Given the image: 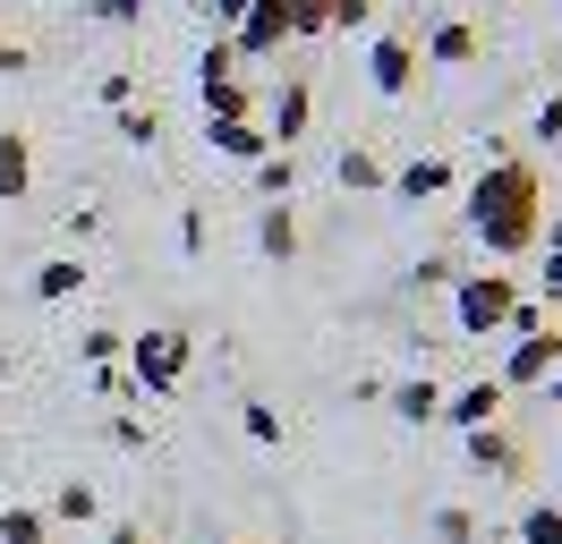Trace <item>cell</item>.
I'll return each instance as SVG.
<instances>
[{
	"mask_svg": "<svg viewBox=\"0 0 562 544\" xmlns=\"http://www.w3.org/2000/svg\"><path fill=\"white\" fill-rule=\"evenodd\" d=\"M554 77H562V43H554Z\"/></svg>",
	"mask_w": 562,
	"mask_h": 544,
	"instance_id": "obj_37",
	"label": "cell"
},
{
	"mask_svg": "<svg viewBox=\"0 0 562 544\" xmlns=\"http://www.w3.org/2000/svg\"><path fill=\"white\" fill-rule=\"evenodd\" d=\"M205 544H239V536H205Z\"/></svg>",
	"mask_w": 562,
	"mask_h": 544,
	"instance_id": "obj_38",
	"label": "cell"
},
{
	"mask_svg": "<svg viewBox=\"0 0 562 544\" xmlns=\"http://www.w3.org/2000/svg\"><path fill=\"white\" fill-rule=\"evenodd\" d=\"M426 528H435V544H477V510L443 502V510H435V519H426Z\"/></svg>",
	"mask_w": 562,
	"mask_h": 544,
	"instance_id": "obj_22",
	"label": "cell"
},
{
	"mask_svg": "<svg viewBox=\"0 0 562 544\" xmlns=\"http://www.w3.org/2000/svg\"><path fill=\"white\" fill-rule=\"evenodd\" d=\"M120 136H128V145H154V136H162V111H154V102H128V111H120Z\"/></svg>",
	"mask_w": 562,
	"mask_h": 544,
	"instance_id": "obj_25",
	"label": "cell"
},
{
	"mask_svg": "<svg viewBox=\"0 0 562 544\" xmlns=\"http://www.w3.org/2000/svg\"><path fill=\"white\" fill-rule=\"evenodd\" d=\"M503 408H512V392L503 383H460V392H443V408H435V426H460V434H477V426H503Z\"/></svg>",
	"mask_w": 562,
	"mask_h": 544,
	"instance_id": "obj_6",
	"label": "cell"
},
{
	"mask_svg": "<svg viewBox=\"0 0 562 544\" xmlns=\"http://www.w3.org/2000/svg\"><path fill=\"white\" fill-rule=\"evenodd\" d=\"M43 519H69V528H86V519H94V485H86V476H60V494H52V510H43Z\"/></svg>",
	"mask_w": 562,
	"mask_h": 544,
	"instance_id": "obj_20",
	"label": "cell"
},
{
	"mask_svg": "<svg viewBox=\"0 0 562 544\" xmlns=\"http://www.w3.org/2000/svg\"><path fill=\"white\" fill-rule=\"evenodd\" d=\"M0 374H9V349H0Z\"/></svg>",
	"mask_w": 562,
	"mask_h": 544,
	"instance_id": "obj_39",
	"label": "cell"
},
{
	"mask_svg": "<svg viewBox=\"0 0 562 544\" xmlns=\"http://www.w3.org/2000/svg\"><path fill=\"white\" fill-rule=\"evenodd\" d=\"M546 298H562V256H546Z\"/></svg>",
	"mask_w": 562,
	"mask_h": 544,
	"instance_id": "obj_35",
	"label": "cell"
},
{
	"mask_svg": "<svg viewBox=\"0 0 562 544\" xmlns=\"http://www.w3.org/2000/svg\"><path fill=\"white\" fill-rule=\"evenodd\" d=\"M307 120H316V86H307V77H290V86H281L273 94V154H290V145H299V136H307Z\"/></svg>",
	"mask_w": 562,
	"mask_h": 544,
	"instance_id": "obj_7",
	"label": "cell"
},
{
	"mask_svg": "<svg viewBox=\"0 0 562 544\" xmlns=\"http://www.w3.org/2000/svg\"><path fill=\"white\" fill-rule=\"evenodd\" d=\"M520 544H562V502H528L520 510Z\"/></svg>",
	"mask_w": 562,
	"mask_h": 544,
	"instance_id": "obj_21",
	"label": "cell"
},
{
	"mask_svg": "<svg viewBox=\"0 0 562 544\" xmlns=\"http://www.w3.org/2000/svg\"><path fill=\"white\" fill-rule=\"evenodd\" d=\"M460 222H469V238L486 247L494 264L528 256V247H537V230H546V179H537V162H528V154H494V162L469 179Z\"/></svg>",
	"mask_w": 562,
	"mask_h": 544,
	"instance_id": "obj_1",
	"label": "cell"
},
{
	"mask_svg": "<svg viewBox=\"0 0 562 544\" xmlns=\"http://www.w3.org/2000/svg\"><path fill=\"white\" fill-rule=\"evenodd\" d=\"M26 68H35V52H26V43H18V34L0 26V77H26Z\"/></svg>",
	"mask_w": 562,
	"mask_h": 544,
	"instance_id": "obj_31",
	"label": "cell"
},
{
	"mask_svg": "<svg viewBox=\"0 0 562 544\" xmlns=\"http://www.w3.org/2000/svg\"><path fill=\"white\" fill-rule=\"evenodd\" d=\"M196 77H239V52H231V34H213L205 52H196Z\"/></svg>",
	"mask_w": 562,
	"mask_h": 544,
	"instance_id": "obj_28",
	"label": "cell"
},
{
	"mask_svg": "<svg viewBox=\"0 0 562 544\" xmlns=\"http://www.w3.org/2000/svg\"><path fill=\"white\" fill-rule=\"evenodd\" d=\"M205 136H213V154H222V162H239V170H256L265 154H273V136L256 128V120H205Z\"/></svg>",
	"mask_w": 562,
	"mask_h": 544,
	"instance_id": "obj_8",
	"label": "cell"
},
{
	"mask_svg": "<svg viewBox=\"0 0 562 544\" xmlns=\"http://www.w3.org/2000/svg\"><path fill=\"white\" fill-rule=\"evenodd\" d=\"M188 9H205V0H188Z\"/></svg>",
	"mask_w": 562,
	"mask_h": 544,
	"instance_id": "obj_40",
	"label": "cell"
},
{
	"mask_svg": "<svg viewBox=\"0 0 562 544\" xmlns=\"http://www.w3.org/2000/svg\"><path fill=\"white\" fill-rule=\"evenodd\" d=\"M196 366V332H179V324H145L128 349H120V374L137 383V400H171L179 383Z\"/></svg>",
	"mask_w": 562,
	"mask_h": 544,
	"instance_id": "obj_2",
	"label": "cell"
},
{
	"mask_svg": "<svg viewBox=\"0 0 562 544\" xmlns=\"http://www.w3.org/2000/svg\"><path fill=\"white\" fill-rule=\"evenodd\" d=\"M528 136H537V145H562V86L546 102H537V120H528Z\"/></svg>",
	"mask_w": 562,
	"mask_h": 544,
	"instance_id": "obj_29",
	"label": "cell"
},
{
	"mask_svg": "<svg viewBox=\"0 0 562 544\" xmlns=\"http://www.w3.org/2000/svg\"><path fill=\"white\" fill-rule=\"evenodd\" d=\"M333 179H341V188H350V196H384V188H392V170L375 162V154H367V145H350V154H341V170H333Z\"/></svg>",
	"mask_w": 562,
	"mask_h": 544,
	"instance_id": "obj_16",
	"label": "cell"
},
{
	"mask_svg": "<svg viewBox=\"0 0 562 544\" xmlns=\"http://www.w3.org/2000/svg\"><path fill=\"white\" fill-rule=\"evenodd\" d=\"M367 77H375L384 102H401L418 86V34H375V43H367Z\"/></svg>",
	"mask_w": 562,
	"mask_h": 544,
	"instance_id": "obj_5",
	"label": "cell"
},
{
	"mask_svg": "<svg viewBox=\"0 0 562 544\" xmlns=\"http://www.w3.org/2000/svg\"><path fill=\"white\" fill-rule=\"evenodd\" d=\"M392 196H401V204L452 196V162H443V154H418V162H409V170H392Z\"/></svg>",
	"mask_w": 562,
	"mask_h": 544,
	"instance_id": "obj_10",
	"label": "cell"
},
{
	"mask_svg": "<svg viewBox=\"0 0 562 544\" xmlns=\"http://www.w3.org/2000/svg\"><path fill=\"white\" fill-rule=\"evenodd\" d=\"M247 179H256V196H265V204H290V188H299V162H290V154H265Z\"/></svg>",
	"mask_w": 562,
	"mask_h": 544,
	"instance_id": "obj_18",
	"label": "cell"
},
{
	"mask_svg": "<svg viewBox=\"0 0 562 544\" xmlns=\"http://www.w3.org/2000/svg\"><path fill=\"white\" fill-rule=\"evenodd\" d=\"M384 400L401 426H435V408H443V383H426V374H409V383H384Z\"/></svg>",
	"mask_w": 562,
	"mask_h": 544,
	"instance_id": "obj_12",
	"label": "cell"
},
{
	"mask_svg": "<svg viewBox=\"0 0 562 544\" xmlns=\"http://www.w3.org/2000/svg\"><path fill=\"white\" fill-rule=\"evenodd\" d=\"M503 332H512V340L546 332V306H537V298H512V315H503Z\"/></svg>",
	"mask_w": 562,
	"mask_h": 544,
	"instance_id": "obj_30",
	"label": "cell"
},
{
	"mask_svg": "<svg viewBox=\"0 0 562 544\" xmlns=\"http://www.w3.org/2000/svg\"><path fill=\"white\" fill-rule=\"evenodd\" d=\"M0 544H52V519L35 502H9L0 510Z\"/></svg>",
	"mask_w": 562,
	"mask_h": 544,
	"instance_id": "obj_17",
	"label": "cell"
},
{
	"mask_svg": "<svg viewBox=\"0 0 562 544\" xmlns=\"http://www.w3.org/2000/svg\"><path fill=\"white\" fill-rule=\"evenodd\" d=\"M103 544H145V519H111V528H103Z\"/></svg>",
	"mask_w": 562,
	"mask_h": 544,
	"instance_id": "obj_34",
	"label": "cell"
},
{
	"mask_svg": "<svg viewBox=\"0 0 562 544\" xmlns=\"http://www.w3.org/2000/svg\"><path fill=\"white\" fill-rule=\"evenodd\" d=\"M426 60L435 68H469L477 60V26H469V18H443V26L426 34Z\"/></svg>",
	"mask_w": 562,
	"mask_h": 544,
	"instance_id": "obj_15",
	"label": "cell"
},
{
	"mask_svg": "<svg viewBox=\"0 0 562 544\" xmlns=\"http://www.w3.org/2000/svg\"><path fill=\"white\" fill-rule=\"evenodd\" d=\"M196 102H205V120H256L247 77H196Z\"/></svg>",
	"mask_w": 562,
	"mask_h": 544,
	"instance_id": "obj_13",
	"label": "cell"
},
{
	"mask_svg": "<svg viewBox=\"0 0 562 544\" xmlns=\"http://www.w3.org/2000/svg\"><path fill=\"white\" fill-rule=\"evenodd\" d=\"M239 426H247V442L281 451V408H265V400H239Z\"/></svg>",
	"mask_w": 562,
	"mask_h": 544,
	"instance_id": "obj_23",
	"label": "cell"
},
{
	"mask_svg": "<svg viewBox=\"0 0 562 544\" xmlns=\"http://www.w3.org/2000/svg\"><path fill=\"white\" fill-rule=\"evenodd\" d=\"M86 290V264L77 256H52V264H35V298H77Z\"/></svg>",
	"mask_w": 562,
	"mask_h": 544,
	"instance_id": "obj_19",
	"label": "cell"
},
{
	"mask_svg": "<svg viewBox=\"0 0 562 544\" xmlns=\"http://www.w3.org/2000/svg\"><path fill=\"white\" fill-rule=\"evenodd\" d=\"M256 247H265V264H290V256H299V213H290V204H265V213H256Z\"/></svg>",
	"mask_w": 562,
	"mask_h": 544,
	"instance_id": "obj_14",
	"label": "cell"
},
{
	"mask_svg": "<svg viewBox=\"0 0 562 544\" xmlns=\"http://www.w3.org/2000/svg\"><path fill=\"white\" fill-rule=\"evenodd\" d=\"M452 281H460L452 256H418V264H409V290H452Z\"/></svg>",
	"mask_w": 562,
	"mask_h": 544,
	"instance_id": "obj_27",
	"label": "cell"
},
{
	"mask_svg": "<svg viewBox=\"0 0 562 544\" xmlns=\"http://www.w3.org/2000/svg\"><path fill=\"white\" fill-rule=\"evenodd\" d=\"M375 26V0H333L324 9V34H367Z\"/></svg>",
	"mask_w": 562,
	"mask_h": 544,
	"instance_id": "obj_24",
	"label": "cell"
},
{
	"mask_svg": "<svg viewBox=\"0 0 562 544\" xmlns=\"http://www.w3.org/2000/svg\"><path fill=\"white\" fill-rule=\"evenodd\" d=\"M469 460H477V476H528V451L503 434V426H477V434H469Z\"/></svg>",
	"mask_w": 562,
	"mask_h": 544,
	"instance_id": "obj_9",
	"label": "cell"
},
{
	"mask_svg": "<svg viewBox=\"0 0 562 544\" xmlns=\"http://www.w3.org/2000/svg\"><path fill=\"white\" fill-rule=\"evenodd\" d=\"M554 366H562V324H546V332H528V340L503 349V374H494V383H503V392H537Z\"/></svg>",
	"mask_w": 562,
	"mask_h": 544,
	"instance_id": "obj_4",
	"label": "cell"
},
{
	"mask_svg": "<svg viewBox=\"0 0 562 544\" xmlns=\"http://www.w3.org/2000/svg\"><path fill=\"white\" fill-rule=\"evenodd\" d=\"M537 392H546V400H554V408H562V366H554V374H546V383H537Z\"/></svg>",
	"mask_w": 562,
	"mask_h": 544,
	"instance_id": "obj_36",
	"label": "cell"
},
{
	"mask_svg": "<svg viewBox=\"0 0 562 544\" xmlns=\"http://www.w3.org/2000/svg\"><path fill=\"white\" fill-rule=\"evenodd\" d=\"M94 94H103L111 111H128V102H137V77H128V68H111V77H103V86H94Z\"/></svg>",
	"mask_w": 562,
	"mask_h": 544,
	"instance_id": "obj_33",
	"label": "cell"
},
{
	"mask_svg": "<svg viewBox=\"0 0 562 544\" xmlns=\"http://www.w3.org/2000/svg\"><path fill=\"white\" fill-rule=\"evenodd\" d=\"M512 298H520L512 272H460V281H452V324L469 340H494V332H503V315H512Z\"/></svg>",
	"mask_w": 562,
	"mask_h": 544,
	"instance_id": "obj_3",
	"label": "cell"
},
{
	"mask_svg": "<svg viewBox=\"0 0 562 544\" xmlns=\"http://www.w3.org/2000/svg\"><path fill=\"white\" fill-rule=\"evenodd\" d=\"M26 188H35V145L0 128V204H26Z\"/></svg>",
	"mask_w": 562,
	"mask_h": 544,
	"instance_id": "obj_11",
	"label": "cell"
},
{
	"mask_svg": "<svg viewBox=\"0 0 562 544\" xmlns=\"http://www.w3.org/2000/svg\"><path fill=\"white\" fill-rule=\"evenodd\" d=\"M86 349V366H120V349H128V332H111V324H94V332L77 340Z\"/></svg>",
	"mask_w": 562,
	"mask_h": 544,
	"instance_id": "obj_26",
	"label": "cell"
},
{
	"mask_svg": "<svg viewBox=\"0 0 562 544\" xmlns=\"http://www.w3.org/2000/svg\"><path fill=\"white\" fill-rule=\"evenodd\" d=\"M103 26H145V0H94Z\"/></svg>",
	"mask_w": 562,
	"mask_h": 544,
	"instance_id": "obj_32",
	"label": "cell"
}]
</instances>
